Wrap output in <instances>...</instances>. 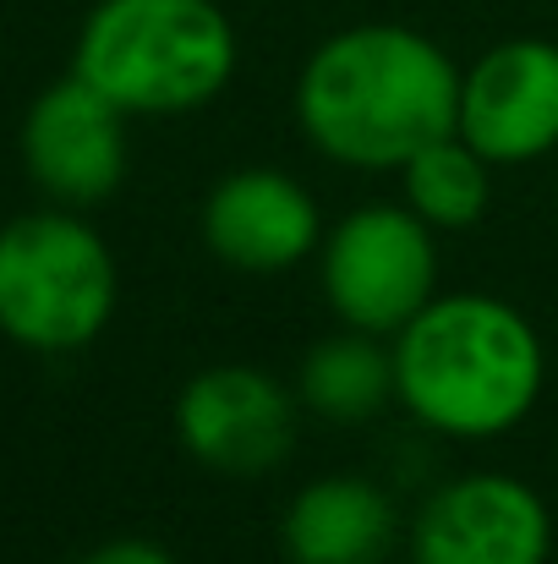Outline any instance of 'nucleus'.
Masks as SVG:
<instances>
[{
	"label": "nucleus",
	"mask_w": 558,
	"mask_h": 564,
	"mask_svg": "<svg viewBox=\"0 0 558 564\" xmlns=\"http://www.w3.org/2000/svg\"><path fill=\"white\" fill-rule=\"evenodd\" d=\"M77 564H176V554L154 538H110V543L88 549Z\"/></svg>",
	"instance_id": "14"
},
{
	"label": "nucleus",
	"mask_w": 558,
	"mask_h": 564,
	"mask_svg": "<svg viewBox=\"0 0 558 564\" xmlns=\"http://www.w3.org/2000/svg\"><path fill=\"white\" fill-rule=\"evenodd\" d=\"M389 346L400 405L460 444L515 433L548 383L537 324L493 291H438Z\"/></svg>",
	"instance_id": "2"
},
{
	"label": "nucleus",
	"mask_w": 558,
	"mask_h": 564,
	"mask_svg": "<svg viewBox=\"0 0 558 564\" xmlns=\"http://www.w3.org/2000/svg\"><path fill=\"white\" fill-rule=\"evenodd\" d=\"M394 499L368 477H313L280 516L285 564H383L394 554Z\"/></svg>",
	"instance_id": "11"
},
{
	"label": "nucleus",
	"mask_w": 558,
	"mask_h": 564,
	"mask_svg": "<svg viewBox=\"0 0 558 564\" xmlns=\"http://www.w3.org/2000/svg\"><path fill=\"white\" fill-rule=\"evenodd\" d=\"M121 302V269L77 208H33L0 225V335L39 357L94 346Z\"/></svg>",
	"instance_id": "4"
},
{
	"label": "nucleus",
	"mask_w": 558,
	"mask_h": 564,
	"mask_svg": "<svg viewBox=\"0 0 558 564\" xmlns=\"http://www.w3.org/2000/svg\"><path fill=\"white\" fill-rule=\"evenodd\" d=\"M17 149H22L28 182L61 208H94V203L116 197L127 182V165H132L127 110L116 99H105L77 72L50 83L28 105Z\"/></svg>",
	"instance_id": "8"
},
{
	"label": "nucleus",
	"mask_w": 558,
	"mask_h": 564,
	"mask_svg": "<svg viewBox=\"0 0 558 564\" xmlns=\"http://www.w3.org/2000/svg\"><path fill=\"white\" fill-rule=\"evenodd\" d=\"M400 192L433 230H471L488 214L493 165L460 132H444L400 165Z\"/></svg>",
	"instance_id": "13"
},
{
	"label": "nucleus",
	"mask_w": 558,
	"mask_h": 564,
	"mask_svg": "<svg viewBox=\"0 0 558 564\" xmlns=\"http://www.w3.org/2000/svg\"><path fill=\"white\" fill-rule=\"evenodd\" d=\"M318 285L346 329L394 340L438 296V230L411 203H362L324 230Z\"/></svg>",
	"instance_id": "5"
},
{
	"label": "nucleus",
	"mask_w": 558,
	"mask_h": 564,
	"mask_svg": "<svg viewBox=\"0 0 558 564\" xmlns=\"http://www.w3.org/2000/svg\"><path fill=\"white\" fill-rule=\"evenodd\" d=\"M460 66L411 22H351L329 33L296 77L302 138L346 171H400L455 132Z\"/></svg>",
	"instance_id": "1"
},
{
	"label": "nucleus",
	"mask_w": 558,
	"mask_h": 564,
	"mask_svg": "<svg viewBox=\"0 0 558 564\" xmlns=\"http://www.w3.org/2000/svg\"><path fill=\"white\" fill-rule=\"evenodd\" d=\"M203 247L241 274H285L307 258H318L324 241V214L318 197L285 171L247 165L219 176L203 208H197Z\"/></svg>",
	"instance_id": "10"
},
{
	"label": "nucleus",
	"mask_w": 558,
	"mask_h": 564,
	"mask_svg": "<svg viewBox=\"0 0 558 564\" xmlns=\"http://www.w3.org/2000/svg\"><path fill=\"white\" fill-rule=\"evenodd\" d=\"M405 554L411 564H548L554 510L510 471H466L416 505Z\"/></svg>",
	"instance_id": "7"
},
{
	"label": "nucleus",
	"mask_w": 558,
	"mask_h": 564,
	"mask_svg": "<svg viewBox=\"0 0 558 564\" xmlns=\"http://www.w3.org/2000/svg\"><path fill=\"white\" fill-rule=\"evenodd\" d=\"M302 394L252 362L197 368L176 394V438L214 477H269L291 460Z\"/></svg>",
	"instance_id": "6"
},
{
	"label": "nucleus",
	"mask_w": 558,
	"mask_h": 564,
	"mask_svg": "<svg viewBox=\"0 0 558 564\" xmlns=\"http://www.w3.org/2000/svg\"><path fill=\"white\" fill-rule=\"evenodd\" d=\"M455 132L493 165H537L558 149V44L504 39L460 66Z\"/></svg>",
	"instance_id": "9"
},
{
	"label": "nucleus",
	"mask_w": 558,
	"mask_h": 564,
	"mask_svg": "<svg viewBox=\"0 0 558 564\" xmlns=\"http://www.w3.org/2000/svg\"><path fill=\"white\" fill-rule=\"evenodd\" d=\"M296 394H302V411H313L335 427H362L383 405H400L394 346L383 335H362V329L340 324V335H324L302 357Z\"/></svg>",
	"instance_id": "12"
},
{
	"label": "nucleus",
	"mask_w": 558,
	"mask_h": 564,
	"mask_svg": "<svg viewBox=\"0 0 558 564\" xmlns=\"http://www.w3.org/2000/svg\"><path fill=\"white\" fill-rule=\"evenodd\" d=\"M236 55L219 0H99L77 28L72 72L127 116H192L230 88Z\"/></svg>",
	"instance_id": "3"
}]
</instances>
